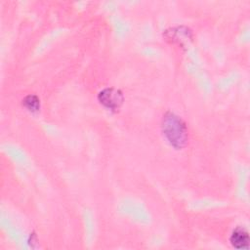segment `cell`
I'll return each mask as SVG.
<instances>
[{
	"label": "cell",
	"instance_id": "obj_1",
	"mask_svg": "<svg viewBox=\"0 0 250 250\" xmlns=\"http://www.w3.org/2000/svg\"><path fill=\"white\" fill-rule=\"evenodd\" d=\"M162 132L170 145L176 148H182L188 142V128L186 123L176 114L167 112L162 118Z\"/></svg>",
	"mask_w": 250,
	"mask_h": 250
},
{
	"label": "cell",
	"instance_id": "obj_4",
	"mask_svg": "<svg viewBox=\"0 0 250 250\" xmlns=\"http://www.w3.org/2000/svg\"><path fill=\"white\" fill-rule=\"evenodd\" d=\"M22 104L30 111H37L40 107V101L35 95H28L22 100Z\"/></svg>",
	"mask_w": 250,
	"mask_h": 250
},
{
	"label": "cell",
	"instance_id": "obj_2",
	"mask_svg": "<svg viewBox=\"0 0 250 250\" xmlns=\"http://www.w3.org/2000/svg\"><path fill=\"white\" fill-rule=\"evenodd\" d=\"M100 103L110 110H117L123 104L122 92L115 88H105L98 95Z\"/></svg>",
	"mask_w": 250,
	"mask_h": 250
},
{
	"label": "cell",
	"instance_id": "obj_3",
	"mask_svg": "<svg viewBox=\"0 0 250 250\" xmlns=\"http://www.w3.org/2000/svg\"><path fill=\"white\" fill-rule=\"evenodd\" d=\"M230 243L236 249H247L249 247V234L241 228L235 229L230 235Z\"/></svg>",
	"mask_w": 250,
	"mask_h": 250
}]
</instances>
